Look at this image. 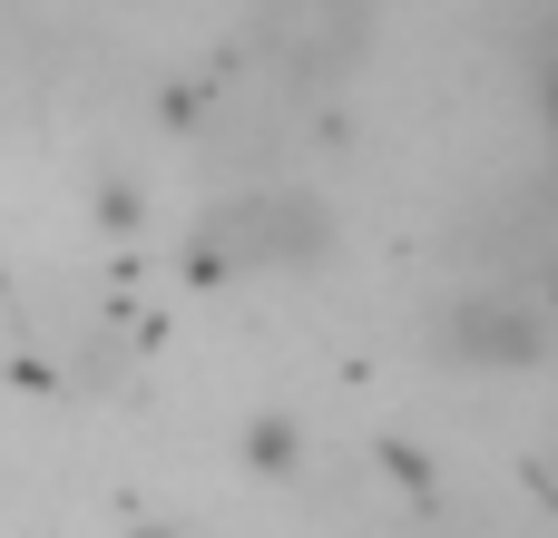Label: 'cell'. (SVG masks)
Instances as JSON below:
<instances>
[{
    "label": "cell",
    "instance_id": "6da1fadb",
    "mask_svg": "<svg viewBox=\"0 0 558 538\" xmlns=\"http://www.w3.org/2000/svg\"><path fill=\"white\" fill-rule=\"evenodd\" d=\"M451 353H461V363H490V372H520V363L549 353V323H539L520 294H471V304L451 314Z\"/></svg>",
    "mask_w": 558,
    "mask_h": 538
}]
</instances>
